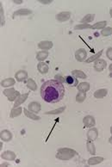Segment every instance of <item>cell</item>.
Listing matches in <instances>:
<instances>
[{
    "instance_id": "obj_23",
    "label": "cell",
    "mask_w": 112,
    "mask_h": 167,
    "mask_svg": "<svg viewBox=\"0 0 112 167\" xmlns=\"http://www.w3.org/2000/svg\"><path fill=\"white\" fill-rule=\"evenodd\" d=\"M102 53H103V50H101V51H99L98 53H97L93 54L92 56H91L89 59H87L86 60H85V62H86V63H91V62H93V61L98 60L99 59L100 56L102 55Z\"/></svg>"
},
{
    "instance_id": "obj_14",
    "label": "cell",
    "mask_w": 112,
    "mask_h": 167,
    "mask_svg": "<svg viewBox=\"0 0 112 167\" xmlns=\"http://www.w3.org/2000/svg\"><path fill=\"white\" fill-rule=\"evenodd\" d=\"M29 111H31L35 114L38 113L41 110V104L36 102H32L29 104Z\"/></svg>"
},
{
    "instance_id": "obj_15",
    "label": "cell",
    "mask_w": 112,
    "mask_h": 167,
    "mask_svg": "<svg viewBox=\"0 0 112 167\" xmlns=\"http://www.w3.org/2000/svg\"><path fill=\"white\" fill-rule=\"evenodd\" d=\"M15 77H16V79L18 82H23L28 77V73H27V72H25L24 70H21V71H18L16 73Z\"/></svg>"
},
{
    "instance_id": "obj_19",
    "label": "cell",
    "mask_w": 112,
    "mask_h": 167,
    "mask_svg": "<svg viewBox=\"0 0 112 167\" xmlns=\"http://www.w3.org/2000/svg\"><path fill=\"white\" fill-rule=\"evenodd\" d=\"M32 14V11L30 10H28V9H20L16 11L13 13V17L16 16H28V15H30Z\"/></svg>"
},
{
    "instance_id": "obj_35",
    "label": "cell",
    "mask_w": 112,
    "mask_h": 167,
    "mask_svg": "<svg viewBox=\"0 0 112 167\" xmlns=\"http://www.w3.org/2000/svg\"><path fill=\"white\" fill-rule=\"evenodd\" d=\"M0 22H1V26L4 25V9L2 7V4H0Z\"/></svg>"
},
{
    "instance_id": "obj_39",
    "label": "cell",
    "mask_w": 112,
    "mask_h": 167,
    "mask_svg": "<svg viewBox=\"0 0 112 167\" xmlns=\"http://www.w3.org/2000/svg\"><path fill=\"white\" fill-rule=\"evenodd\" d=\"M13 2H14L15 4H22V3H23V0H13Z\"/></svg>"
},
{
    "instance_id": "obj_17",
    "label": "cell",
    "mask_w": 112,
    "mask_h": 167,
    "mask_svg": "<svg viewBox=\"0 0 112 167\" xmlns=\"http://www.w3.org/2000/svg\"><path fill=\"white\" fill-rule=\"evenodd\" d=\"M37 68L38 71H39L41 74H46V73L49 72V70L48 64H46V63H44V62L39 63L37 65Z\"/></svg>"
},
{
    "instance_id": "obj_27",
    "label": "cell",
    "mask_w": 112,
    "mask_h": 167,
    "mask_svg": "<svg viewBox=\"0 0 112 167\" xmlns=\"http://www.w3.org/2000/svg\"><path fill=\"white\" fill-rule=\"evenodd\" d=\"M106 25H107V22L106 21H101V22H98V23L91 25V29H100V28L103 29L106 27Z\"/></svg>"
},
{
    "instance_id": "obj_31",
    "label": "cell",
    "mask_w": 112,
    "mask_h": 167,
    "mask_svg": "<svg viewBox=\"0 0 112 167\" xmlns=\"http://www.w3.org/2000/svg\"><path fill=\"white\" fill-rule=\"evenodd\" d=\"M86 145H87L88 152H89L91 154H92V155L95 154V153H96V149H95V146H94L93 142L91 141H87Z\"/></svg>"
},
{
    "instance_id": "obj_28",
    "label": "cell",
    "mask_w": 112,
    "mask_h": 167,
    "mask_svg": "<svg viewBox=\"0 0 112 167\" xmlns=\"http://www.w3.org/2000/svg\"><path fill=\"white\" fill-rule=\"evenodd\" d=\"M26 84H27V87H28L29 90H36V89H37V85H36V82H35L32 78L28 79L27 82H26Z\"/></svg>"
},
{
    "instance_id": "obj_18",
    "label": "cell",
    "mask_w": 112,
    "mask_h": 167,
    "mask_svg": "<svg viewBox=\"0 0 112 167\" xmlns=\"http://www.w3.org/2000/svg\"><path fill=\"white\" fill-rule=\"evenodd\" d=\"M15 83H16V80H15L14 78L10 77V78H6V79L2 80V81H1V85H2L3 87H9V86H12V85H14Z\"/></svg>"
},
{
    "instance_id": "obj_44",
    "label": "cell",
    "mask_w": 112,
    "mask_h": 167,
    "mask_svg": "<svg viewBox=\"0 0 112 167\" xmlns=\"http://www.w3.org/2000/svg\"><path fill=\"white\" fill-rule=\"evenodd\" d=\"M110 15H111V16L112 17V8L111 9V11H110Z\"/></svg>"
},
{
    "instance_id": "obj_6",
    "label": "cell",
    "mask_w": 112,
    "mask_h": 167,
    "mask_svg": "<svg viewBox=\"0 0 112 167\" xmlns=\"http://www.w3.org/2000/svg\"><path fill=\"white\" fill-rule=\"evenodd\" d=\"M71 17V13L68 12V11H63V12L59 13L57 16H56V19L59 21V22H66L67 20H69Z\"/></svg>"
},
{
    "instance_id": "obj_16",
    "label": "cell",
    "mask_w": 112,
    "mask_h": 167,
    "mask_svg": "<svg viewBox=\"0 0 112 167\" xmlns=\"http://www.w3.org/2000/svg\"><path fill=\"white\" fill-rule=\"evenodd\" d=\"M103 161V157H92V158L88 159V165L89 166H95V165H98L100 163H102Z\"/></svg>"
},
{
    "instance_id": "obj_7",
    "label": "cell",
    "mask_w": 112,
    "mask_h": 167,
    "mask_svg": "<svg viewBox=\"0 0 112 167\" xmlns=\"http://www.w3.org/2000/svg\"><path fill=\"white\" fill-rule=\"evenodd\" d=\"M83 122H84L85 126L87 127V128H91V127H93V126L95 125V123H96L94 117L91 116H85L84 119H83Z\"/></svg>"
},
{
    "instance_id": "obj_4",
    "label": "cell",
    "mask_w": 112,
    "mask_h": 167,
    "mask_svg": "<svg viewBox=\"0 0 112 167\" xmlns=\"http://www.w3.org/2000/svg\"><path fill=\"white\" fill-rule=\"evenodd\" d=\"M86 56H87V53H86V51L84 48H80V49H78V51L75 53V58H76V60L78 61H80V62L85 61Z\"/></svg>"
},
{
    "instance_id": "obj_33",
    "label": "cell",
    "mask_w": 112,
    "mask_h": 167,
    "mask_svg": "<svg viewBox=\"0 0 112 167\" xmlns=\"http://www.w3.org/2000/svg\"><path fill=\"white\" fill-rule=\"evenodd\" d=\"M66 109V107H61L57 109H54V110H52V111H49V112H46V115H56V114H61L62 113L63 111Z\"/></svg>"
},
{
    "instance_id": "obj_34",
    "label": "cell",
    "mask_w": 112,
    "mask_h": 167,
    "mask_svg": "<svg viewBox=\"0 0 112 167\" xmlns=\"http://www.w3.org/2000/svg\"><path fill=\"white\" fill-rule=\"evenodd\" d=\"M91 25L90 24H86V23H82V24H79V25L75 26V29L76 30H80V29H86V28H91Z\"/></svg>"
},
{
    "instance_id": "obj_36",
    "label": "cell",
    "mask_w": 112,
    "mask_h": 167,
    "mask_svg": "<svg viewBox=\"0 0 112 167\" xmlns=\"http://www.w3.org/2000/svg\"><path fill=\"white\" fill-rule=\"evenodd\" d=\"M55 80H57V81H59L60 83H61L63 84L64 82H66V77H62V76H61V75H55Z\"/></svg>"
},
{
    "instance_id": "obj_11",
    "label": "cell",
    "mask_w": 112,
    "mask_h": 167,
    "mask_svg": "<svg viewBox=\"0 0 112 167\" xmlns=\"http://www.w3.org/2000/svg\"><path fill=\"white\" fill-rule=\"evenodd\" d=\"M38 47H39V48H41V49L49 50V49L53 48V42H52V41H43L39 42Z\"/></svg>"
},
{
    "instance_id": "obj_20",
    "label": "cell",
    "mask_w": 112,
    "mask_h": 167,
    "mask_svg": "<svg viewBox=\"0 0 112 167\" xmlns=\"http://www.w3.org/2000/svg\"><path fill=\"white\" fill-rule=\"evenodd\" d=\"M107 93H108L107 89H100L94 92V97L96 98H103L107 95Z\"/></svg>"
},
{
    "instance_id": "obj_30",
    "label": "cell",
    "mask_w": 112,
    "mask_h": 167,
    "mask_svg": "<svg viewBox=\"0 0 112 167\" xmlns=\"http://www.w3.org/2000/svg\"><path fill=\"white\" fill-rule=\"evenodd\" d=\"M94 18H95V15L94 14H88L85 17H83V19L81 20V22H82V23H86V24H88L90 22L93 21Z\"/></svg>"
},
{
    "instance_id": "obj_29",
    "label": "cell",
    "mask_w": 112,
    "mask_h": 167,
    "mask_svg": "<svg viewBox=\"0 0 112 167\" xmlns=\"http://www.w3.org/2000/svg\"><path fill=\"white\" fill-rule=\"evenodd\" d=\"M72 74H73V76L76 77H79V78H86L87 77L85 72H83L82 71H79V70H73L72 72Z\"/></svg>"
},
{
    "instance_id": "obj_26",
    "label": "cell",
    "mask_w": 112,
    "mask_h": 167,
    "mask_svg": "<svg viewBox=\"0 0 112 167\" xmlns=\"http://www.w3.org/2000/svg\"><path fill=\"white\" fill-rule=\"evenodd\" d=\"M22 110L23 109L21 107H17V108H13L11 112V118H15L16 116H19L22 114Z\"/></svg>"
},
{
    "instance_id": "obj_10",
    "label": "cell",
    "mask_w": 112,
    "mask_h": 167,
    "mask_svg": "<svg viewBox=\"0 0 112 167\" xmlns=\"http://www.w3.org/2000/svg\"><path fill=\"white\" fill-rule=\"evenodd\" d=\"M28 97H29V93H24V94H23V95H20V96L17 97V99L16 100L13 108H17V107L20 106L22 103H24L25 101L27 100Z\"/></svg>"
},
{
    "instance_id": "obj_38",
    "label": "cell",
    "mask_w": 112,
    "mask_h": 167,
    "mask_svg": "<svg viewBox=\"0 0 112 167\" xmlns=\"http://www.w3.org/2000/svg\"><path fill=\"white\" fill-rule=\"evenodd\" d=\"M40 3L43 4H51L52 3V0H38Z\"/></svg>"
},
{
    "instance_id": "obj_32",
    "label": "cell",
    "mask_w": 112,
    "mask_h": 167,
    "mask_svg": "<svg viewBox=\"0 0 112 167\" xmlns=\"http://www.w3.org/2000/svg\"><path fill=\"white\" fill-rule=\"evenodd\" d=\"M101 35L103 36H109L112 35V28L111 27H105L101 31Z\"/></svg>"
},
{
    "instance_id": "obj_13",
    "label": "cell",
    "mask_w": 112,
    "mask_h": 167,
    "mask_svg": "<svg viewBox=\"0 0 112 167\" xmlns=\"http://www.w3.org/2000/svg\"><path fill=\"white\" fill-rule=\"evenodd\" d=\"M66 83L68 85H71L72 87H75L78 86V78L74 76H66Z\"/></svg>"
},
{
    "instance_id": "obj_1",
    "label": "cell",
    "mask_w": 112,
    "mask_h": 167,
    "mask_svg": "<svg viewBox=\"0 0 112 167\" xmlns=\"http://www.w3.org/2000/svg\"><path fill=\"white\" fill-rule=\"evenodd\" d=\"M65 87L63 84L54 79L46 81L41 87V96L47 103H54L60 102L64 97Z\"/></svg>"
},
{
    "instance_id": "obj_37",
    "label": "cell",
    "mask_w": 112,
    "mask_h": 167,
    "mask_svg": "<svg viewBox=\"0 0 112 167\" xmlns=\"http://www.w3.org/2000/svg\"><path fill=\"white\" fill-rule=\"evenodd\" d=\"M106 55H107V57L112 60V48H108V50L106 52Z\"/></svg>"
},
{
    "instance_id": "obj_43",
    "label": "cell",
    "mask_w": 112,
    "mask_h": 167,
    "mask_svg": "<svg viewBox=\"0 0 112 167\" xmlns=\"http://www.w3.org/2000/svg\"><path fill=\"white\" fill-rule=\"evenodd\" d=\"M95 36H96V37L99 36V34H98V33H95Z\"/></svg>"
},
{
    "instance_id": "obj_12",
    "label": "cell",
    "mask_w": 112,
    "mask_h": 167,
    "mask_svg": "<svg viewBox=\"0 0 112 167\" xmlns=\"http://www.w3.org/2000/svg\"><path fill=\"white\" fill-rule=\"evenodd\" d=\"M98 132L97 129H90L87 133L88 141H95L98 138Z\"/></svg>"
},
{
    "instance_id": "obj_42",
    "label": "cell",
    "mask_w": 112,
    "mask_h": 167,
    "mask_svg": "<svg viewBox=\"0 0 112 167\" xmlns=\"http://www.w3.org/2000/svg\"><path fill=\"white\" fill-rule=\"evenodd\" d=\"M109 141H110V143H111V144H112V136H111V138H110Z\"/></svg>"
},
{
    "instance_id": "obj_2",
    "label": "cell",
    "mask_w": 112,
    "mask_h": 167,
    "mask_svg": "<svg viewBox=\"0 0 112 167\" xmlns=\"http://www.w3.org/2000/svg\"><path fill=\"white\" fill-rule=\"evenodd\" d=\"M77 155V152L71 148H60L57 151L56 158L61 160H69Z\"/></svg>"
},
{
    "instance_id": "obj_25",
    "label": "cell",
    "mask_w": 112,
    "mask_h": 167,
    "mask_svg": "<svg viewBox=\"0 0 112 167\" xmlns=\"http://www.w3.org/2000/svg\"><path fill=\"white\" fill-rule=\"evenodd\" d=\"M86 98V92L84 91H79L77 96H76V101L78 103H83Z\"/></svg>"
},
{
    "instance_id": "obj_5",
    "label": "cell",
    "mask_w": 112,
    "mask_h": 167,
    "mask_svg": "<svg viewBox=\"0 0 112 167\" xmlns=\"http://www.w3.org/2000/svg\"><path fill=\"white\" fill-rule=\"evenodd\" d=\"M107 65V62L104 60H102V59H98V60L95 61V64H94V69L97 71V72H102Z\"/></svg>"
},
{
    "instance_id": "obj_45",
    "label": "cell",
    "mask_w": 112,
    "mask_h": 167,
    "mask_svg": "<svg viewBox=\"0 0 112 167\" xmlns=\"http://www.w3.org/2000/svg\"><path fill=\"white\" fill-rule=\"evenodd\" d=\"M111 134H112V126H111Z\"/></svg>"
},
{
    "instance_id": "obj_9",
    "label": "cell",
    "mask_w": 112,
    "mask_h": 167,
    "mask_svg": "<svg viewBox=\"0 0 112 167\" xmlns=\"http://www.w3.org/2000/svg\"><path fill=\"white\" fill-rule=\"evenodd\" d=\"M1 158L5 160L14 161V160H16V154L11 151H6L1 154Z\"/></svg>"
},
{
    "instance_id": "obj_41",
    "label": "cell",
    "mask_w": 112,
    "mask_h": 167,
    "mask_svg": "<svg viewBox=\"0 0 112 167\" xmlns=\"http://www.w3.org/2000/svg\"><path fill=\"white\" fill-rule=\"evenodd\" d=\"M109 70H110V72H112V64L110 65V67H109Z\"/></svg>"
},
{
    "instance_id": "obj_40",
    "label": "cell",
    "mask_w": 112,
    "mask_h": 167,
    "mask_svg": "<svg viewBox=\"0 0 112 167\" xmlns=\"http://www.w3.org/2000/svg\"><path fill=\"white\" fill-rule=\"evenodd\" d=\"M4 166H10L8 163H3L1 164V167H4Z\"/></svg>"
},
{
    "instance_id": "obj_24",
    "label": "cell",
    "mask_w": 112,
    "mask_h": 167,
    "mask_svg": "<svg viewBox=\"0 0 112 167\" xmlns=\"http://www.w3.org/2000/svg\"><path fill=\"white\" fill-rule=\"evenodd\" d=\"M78 89L79 91H84V92H87L90 90V84L87 82H82L78 85Z\"/></svg>"
},
{
    "instance_id": "obj_21",
    "label": "cell",
    "mask_w": 112,
    "mask_h": 167,
    "mask_svg": "<svg viewBox=\"0 0 112 167\" xmlns=\"http://www.w3.org/2000/svg\"><path fill=\"white\" fill-rule=\"evenodd\" d=\"M49 57V52L48 51H41L36 53V59L39 61H43Z\"/></svg>"
},
{
    "instance_id": "obj_3",
    "label": "cell",
    "mask_w": 112,
    "mask_h": 167,
    "mask_svg": "<svg viewBox=\"0 0 112 167\" xmlns=\"http://www.w3.org/2000/svg\"><path fill=\"white\" fill-rule=\"evenodd\" d=\"M4 95L6 96L9 99V101L13 102V101H16L17 99V97L20 96V92L16 90L14 88H11V89H6L3 91Z\"/></svg>"
},
{
    "instance_id": "obj_8",
    "label": "cell",
    "mask_w": 112,
    "mask_h": 167,
    "mask_svg": "<svg viewBox=\"0 0 112 167\" xmlns=\"http://www.w3.org/2000/svg\"><path fill=\"white\" fill-rule=\"evenodd\" d=\"M0 138L4 141H10L12 139V134L9 130H3L0 133Z\"/></svg>"
},
{
    "instance_id": "obj_22",
    "label": "cell",
    "mask_w": 112,
    "mask_h": 167,
    "mask_svg": "<svg viewBox=\"0 0 112 167\" xmlns=\"http://www.w3.org/2000/svg\"><path fill=\"white\" fill-rule=\"evenodd\" d=\"M24 115L28 118H29V119H32V120H35V121H36V120H40V116H36L35 113H33V112H31V111H29L27 109H25L24 108Z\"/></svg>"
}]
</instances>
